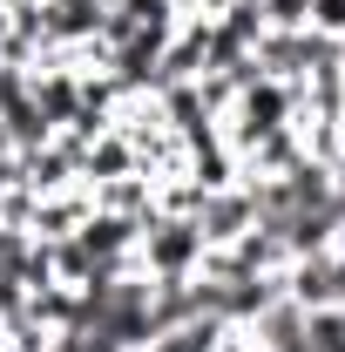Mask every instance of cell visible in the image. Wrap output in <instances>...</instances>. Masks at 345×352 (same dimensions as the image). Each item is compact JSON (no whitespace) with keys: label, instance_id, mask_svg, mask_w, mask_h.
Wrapping results in <instances>:
<instances>
[{"label":"cell","instance_id":"1","mask_svg":"<svg viewBox=\"0 0 345 352\" xmlns=\"http://www.w3.org/2000/svg\"><path fill=\"white\" fill-rule=\"evenodd\" d=\"M203 264V237L190 217H149L135 237V271L142 278H197Z\"/></svg>","mask_w":345,"mask_h":352},{"label":"cell","instance_id":"2","mask_svg":"<svg viewBox=\"0 0 345 352\" xmlns=\"http://www.w3.org/2000/svg\"><path fill=\"white\" fill-rule=\"evenodd\" d=\"M190 223H197L203 251H230V244L258 223V197H251V190H237V183L203 190V197H197V210H190Z\"/></svg>","mask_w":345,"mask_h":352},{"label":"cell","instance_id":"3","mask_svg":"<svg viewBox=\"0 0 345 352\" xmlns=\"http://www.w3.org/2000/svg\"><path fill=\"white\" fill-rule=\"evenodd\" d=\"M258 14L271 34H304L311 28V0H258Z\"/></svg>","mask_w":345,"mask_h":352},{"label":"cell","instance_id":"4","mask_svg":"<svg viewBox=\"0 0 345 352\" xmlns=\"http://www.w3.org/2000/svg\"><path fill=\"white\" fill-rule=\"evenodd\" d=\"M311 34H339L345 41V0H311Z\"/></svg>","mask_w":345,"mask_h":352},{"label":"cell","instance_id":"5","mask_svg":"<svg viewBox=\"0 0 345 352\" xmlns=\"http://www.w3.org/2000/svg\"><path fill=\"white\" fill-rule=\"evenodd\" d=\"M230 7H258V0H230Z\"/></svg>","mask_w":345,"mask_h":352}]
</instances>
